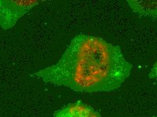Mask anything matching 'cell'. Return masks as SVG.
Returning a JSON list of instances; mask_svg holds the SVG:
<instances>
[{
	"label": "cell",
	"instance_id": "4",
	"mask_svg": "<svg viewBox=\"0 0 157 117\" xmlns=\"http://www.w3.org/2000/svg\"><path fill=\"white\" fill-rule=\"evenodd\" d=\"M129 7L137 14L157 18V1H127Z\"/></svg>",
	"mask_w": 157,
	"mask_h": 117
},
{
	"label": "cell",
	"instance_id": "2",
	"mask_svg": "<svg viewBox=\"0 0 157 117\" xmlns=\"http://www.w3.org/2000/svg\"><path fill=\"white\" fill-rule=\"evenodd\" d=\"M39 4L37 0H0V27L8 30Z\"/></svg>",
	"mask_w": 157,
	"mask_h": 117
},
{
	"label": "cell",
	"instance_id": "5",
	"mask_svg": "<svg viewBox=\"0 0 157 117\" xmlns=\"http://www.w3.org/2000/svg\"><path fill=\"white\" fill-rule=\"evenodd\" d=\"M148 77L150 79H157V59L152 67Z\"/></svg>",
	"mask_w": 157,
	"mask_h": 117
},
{
	"label": "cell",
	"instance_id": "1",
	"mask_svg": "<svg viewBox=\"0 0 157 117\" xmlns=\"http://www.w3.org/2000/svg\"><path fill=\"white\" fill-rule=\"evenodd\" d=\"M132 65L121 48L102 38L76 35L56 64L34 75L45 83L67 87L75 92H111L122 85Z\"/></svg>",
	"mask_w": 157,
	"mask_h": 117
},
{
	"label": "cell",
	"instance_id": "3",
	"mask_svg": "<svg viewBox=\"0 0 157 117\" xmlns=\"http://www.w3.org/2000/svg\"><path fill=\"white\" fill-rule=\"evenodd\" d=\"M54 117H101L100 113L92 107L83 103L70 104L57 110Z\"/></svg>",
	"mask_w": 157,
	"mask_h": 117
}]
</instances>
